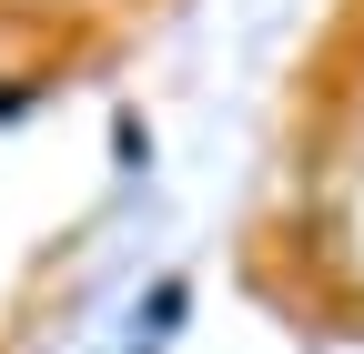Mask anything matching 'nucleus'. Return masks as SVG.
Returning a JSON list of instances; mask_svg holds the SVG:
<instances>
[]
</instances>
